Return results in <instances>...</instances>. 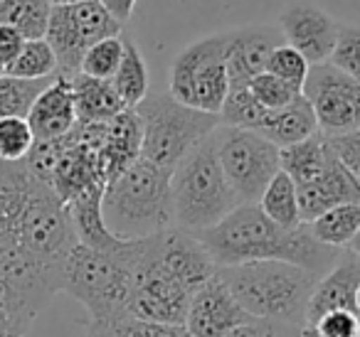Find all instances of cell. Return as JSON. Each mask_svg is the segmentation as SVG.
Here are the masks:
<instances>
[{"label":"cell","mask_w":360,"mask_h":337,"mask_svg":"<svg viewBox=\"0 0 360 337\" xmlns=\"http://www.w3.org/2000/svg\"><path fill=\"white\" fill-rule=\"evenodd\" d=\"M111 327L114 337H191L186 325H163V322H148L134 315H121L114 320H101Z\"/></svg>","instance_id":"36"},{"label":"cell","mask_w":360,"mask_h":337,"mask_svg":"<svg viewBox=\"0 0 360 337\" xmlns=\"http://www.w3.org/2000/svg\"><path fill=\"white\" fill-rule=\"evenodd\" d=\"M358 229H360V202L338 204V207L319 214L314 222H309V232L321 244H326L330 249H338V251L350 246Z\"/></svg>","instance_id":"25"},{"label":"cell","mask_w":360,"mask_h":337,"mask_svg":"<svg viewBox=\"0 0 360 337\" xmlns=\"http://www.w3.org/2000/svg\"><path fill=\"white\" fill-rule=\"evenodd\" d=\"M319 337H358L360 335V315L353 310H330L314 322Z\"/></svg>","instance_id":"38"},{"label":"cell","mask_w":360,"mask_h":337,"mask_svg":"<svg viewBox=\"0 0 360 337\" xmlns=\"http://www.w3.org/2000/svg\"><path fill=\"white\" fill-rule=\"evenodd\" d=\"M111 84L126 109H136L148 96V67L139 45L129 35H124V57L116 74L111 77Z\"/></svg>","instance_id":"24"},{"label":"cell","mask_w":360,"mask_h":337,"mask_svg":"<svg viewBox=\"0 0 360 337\" xmlns=\"http://www.w3.org/2000/svg\"><path fill=\"white\" fill-rule=\"evenodd\" d=\"M22 45H25V40H22L20 32H15L13 27L0 25V65L6 67V74H8V67L20 55Z\"/></svg>","instance_id":"40"},{"label":"cell","mask_w":360,"mask_h":337,"mask_svg":"<svg viewBox=\"0 0 360 337\" xmlns=\"http://www.w3.org/2000/svg\"><path fill=\"white\" fill-rule=\"evenodd\" d=\"M170 175L173 170L139 158L111 180L101 197V212L111 234L136 242L173 227Z\"/></svg>","instance_id":"2"},{"label":"cell","mask_w":360,"mask_h":337,"mask_svg":"<svg viewBox=\"0 0 360 337\" xmlns=\"http://www.w3.org/2000/svg\"><path fill=\"white\" fill-rule=\"evenodd\" d=\"M72 94H75L77 121L82 124H101L126 111L124 101L119 99L111 79H94L86 74L72 77Z\"/></svg>","instance_id":"22"},{"label":"cell","mask_w":360,"mask_h":337,"mask_svg":"<svg viewBox=\"0 0 360 337\" xmlns=\"http://www.w3.org/2000/svg\"><path fill=\"white\" fill-rule=\"evenodd\" d=\"M328 138V136H326ZM330 148H333L335 158L345 165L350 175L360 183V128L350 131V133H343V136H333L328 138Z\"/></svg>","instance_id":"39"},{"label":"cell","mask_w":360,"mask_h":337,"mask_svg":"<svg viewBox=\"0 0 360 337\" xmlns=\"http://www.w3.org/2000/svg\"><path fill=\"white\" fill-rule=\"evenodd\" d=\"M259 209L271 219L274 224L284 229H294L301 222V207H299V190H296L294 180L279 170L271 178V183L266 185L264 194L259 197Z\"/></svg>","instance_id":"26"},{"label":"cell","mask_w":360,"mask_h":337,"mask_svg":"<svg viewBox=\"0 0 360 337\" xmlns=\"http://www.w3.org/2000/svg\"><path fill=\"white\" fill-rule=\"evenodd\" d=\"M247 86H250V91H252V96H255L257 104H259L262 109H266V111L286 109V106H289L291 101L301 94V89L291 86L289 81L279 79V77L266 74V72L257 74Z\"/></svg>","instance_id":"33"},{"label":"cell","mask_w":360,"mask_h":337,"mask_svg":"<svg viewBox=\"0 0 360 337\" xmlns=\"http://www.w3.org/2000/svg\"><path fill=\"white\" fill-rule=\"evenodd\" d=\"M296 190H299V207L304 224L314 222L319 214L328 212L338 204L360 202V183L345 170L340 160H335L323 175Z\"/></svg>","instance_id":"19"},{"label":"cell","mask_w":360,"mask_h":337,"mask_svg":"<svg viewBox=\"0 0 360 337\" xmlns=\"http://www.w3.org/2000/svg\"><path fill=\"white\" fill-rule=\"evenodd\" d=\"M121 57H124V32L91 45L82 60L79 72L86 77H94V79H111L119 70Z\"/></svg>","instance_id":"32"},{"label":"cell","mask_w":360,"mask_h":337,"mask_svg":"<svg viewBox=\"0 0 360 337\" xmlns=\"http://www.w3.org/2000/svg\"><path fill=\"white\" fill-rule=\"evenodd\" d=\"M301 94L309 99L323 136L333 138L360 128V81L350 79L330 62L311 65Z\"/></svg>","instance_id":"12"},{"label":"cell","mask_w":360,"mask_h":337,"mask_svg":"<svg viewBox=\"0 0 360 337\" xmlns=\"http://www.w3.org/2000/svg\"><path fill=\"white\" fill-rule=\"evenodd\" d=\"M0 77H6V67L0 65Z\"/></svg>","instance_id":"46"},{"label":"cell","mask_w":360,"mask_h":337,"mask_svg":"<svg viewBox=\"0 0 360 337\" xmlns=\"http://www.w3.org/2000/svg\"><path fill=\"white\" fill-rule=\"evenodd\" d=\"M173 227L183 232H205L240 204L220 168L212 133L180 160L170 175Z\"/></svg>","instance_id":"4"},{"label":"cell","mask_w":360,"mask_h":337,"mask_svg":"<svg viewBox=\"0 0 360 337\" xmlns=\"http://www.w3.org/2000/svg\"><path fill=\"white\" fill-rule=\"evenodd\" d=\"M121 32H124V25L101 6V0H84L75 6H52L45 40L57 57V74L70 77V79L79 74L86 50Z\"/></svg>","instance_id":"10"},{"label":"cell","mask_w":360,"mask_h":337,"mask_svg":"<svg viewBox=\"0 0 360 337\" xmlns=\"http://www.w3.org/2000/svg\"><path fill=\"white\" fill-rule=\"evenodd\" d=\"M134 111L141 121V158L165 170H173L220 126V116L191 109L165 91L148 94Z\"/></svg>","instance_id":"6"},{"label":"cell","mask_w":360,"mask_h":337,"mask_svg":"<svg viewBox=\"0 0 360 337\" xmlns=\"http://www.w3.org/2000/svg\"><path fill=\"white\" fill-rule=\"evenodd\" d=\"M358 337H360V335H358Z\"/></svg>","instance_id":"48"},{"label":"cell","mask_w":360,"mask_h":337,"mask_svg":"<svg viewBox=\"0 0 360 337\" xmlns=\"http://www.w3.org/2000/svg\"><path fill=\"white\" fill-rule=\"evenodd\" d=\"M271 111L262 109L252 96L250 86L247 84H230L227 99L220 109V124L232 126V128H245L259 133L262 126L266 124Z\"/></svg>","instance_id":"28"},{"label":"cell","mask_w":360,"mask_h":337,"mask_svg":"<svg viewBox=\"0 0 360 337\" xmlns=\"http://www.w3.org/2000/svg\"><path fill=\"white\" fill-rule=\"evenodd\" d=\"M348 251H353V253H358V256H360V229H358V234H355L353 242H350Z\"/></svg>","instance_id":"42"},{"label":"cell","mask_w":360,"mask_h":337,"mask_svg":"<svg viewBox=\"0 0 360 337\" xmlns=\"http://www.w3.org/2000/svg\"><path fill=\"white\" fill-rule=\"evenodd\" d=\"M155 237L158 234L141 239L139 253L134 258L129 315L148 322H163V325H186L193 293H188L160 266Z\"/></svg>","instance_id":"11"},{"label":"cell","mask_w":360,"mask_h":337,"mask_svg":"<svg viewBox=\"0 0 360 337\" xmlns=\"http://www.w3.org/2000/svg\"><path fill=\"white\" fill-rule=\"evenodd\" d=\"M276 27L286 45L299 50L309 65H321L333 52L340 22L314 0H291L279 13Z\"/></svg>","instance_id":"13"},{"label":"cell","mask_w":360,"mask_h":337,"mask_svg":"<svg viewBox=\"0 0 360 337\" xmlns=\"http://www.w3.org/2000/svg\"><path fill=\"white\" fill-rule=\"evenodd\" d=\"M247 315L306 327V312L319 276L284 261H250L217 268Z\"/></svg>","instance_id":"3"},{"label":"cell","mask_w":360,"mask_h":337,"mask_svg":"<svg viewBox=\"0 0 360 337\" xmlns=\"http://www.w3.org/2000/svg\"><path fill=\"white\" fill-rule=\"evenodd\" d=\"M301 330H304V327L291 325V322H284V320L250 315L227 337H301Z\"/></svg>","instance_id":"37"},{"label":"cell","mask_w":360,"mask_h":337,"mask_svg":"<svg viewBox=\"0 0 360 337\" xmlns=\"http://www.w3.org/2000/svg\"><path fill=\"white\" fill-rule=\"evenodd\" d=\"M99 150L106 170V185L141 158V121L134 109H126L104 121Z\"/></svg>","instance_id":"20"},{"label":"cell","mask_w":360,"mask_h":337,"mask_svg":"<svg viewBox=\"0 0 360 337\" xmlns=\"http://www.w3.org/2000/svg\"><path fill=\"white\" fill-rule=\"evenodd\" d=\"M62 293V271L37 261L0 232V308L30 330L32 320Z\"/></svg>","instance_id":"8"},{"label":"cell","mask_w":360,"mask_h":337,"mask_svg":"<svg viewBox=\"0 0 360 337\" xmlns=\"http://www.w3.org/2000/svg\"><path fill=\"white\" fill-rule=\"evenodd\" d=\"M247 312L235 300L220 276H212L191 298L186 330L191 337H227L237 325L247 320Z\"/></svg>","instance_id":"15"},{"label":"cell","mask_w":360,"mask_h":337,"mask_svg":"<svg viewBox=\"0 0 360 337\" xmlns=\"http://www.w3.org/2000/svg\"><path fill=\"white\" fill-rule=\"evenodd\" d=\"M32 145H35V133H32L27 119H20V116H3L0 119V160L3 163L25 160Z\"/></svg>","instance_id":"31"},{"label":"cell","mask_w":360,"mask_h":337,"mask_svg":"<svg viewBox=\"0 0 360 337\" xmlns=\"http://www.w3.org/2000/svg\"><path fill=\"white\" fill-rule=\"evenodd\" d=\"M360 286V256L353 251H340L338 261L328 273L319 278L309 300L306 325H314L321 315L330 310H355V293Z\"/></svg>","instance_id":"17"},{"label":"cell","mask_w":360,"mask_h":337,"mask_svg":"<svg viewBox=\"0 0 360 337\" xmlns=\"http://www.w3.org/2000/svg\"><path fill=\"white\" fill-rule=\"evenodd\" d=\"M8 74L18 77V79H50L57 77V57L47 40H25L20 55L15 57Z\"/></svg>","instance_id":"30"},{"label":"cell","mask_w":360,"mask_h":337,"mask_svg":"<svg viewBox=\"0 0 360 337\" xmlns=\"http://www.w3.org/2000/svg\"><path fill=\"white\" fill-rule=\"evenodd\" d=\"M220 168L240 204H257L266 185L281 170V148L255 131L217 126L212 131Z\"/></svg>","instance_id":"9"},{"label":"cell","mask_w":360,"mask_h":337,"mask_svg":"<svg viewBox=\"0 0 360 337\" xmlns=\"http://www.w3.org/2000/svg\"><path fill=\"white\" fill-rule=\"evenodd\" d=\"M50 6H75V3H84V0H47Z\"/></svg>","instance_id":"43"},{"label":"cell","mask_w":360,"mask_h":337,"mask_svg":"<svg viewBox=\"0 0 360 337\" xmlns=\"http://www.w3.org/2000/svg\"><path fill=\"white\" fill-rule=\"evenodd\" d=\"M301 337H319V332H316L311 325H306L304 330H301Z\"/></svg>","instance_id":"44"},{"label":"cell","mask_w":360,"mask_h":337,"mask_svg":"<svg viewBox=\"0 0 360 337\" xmlns=\"http://www.w3.org/2000/svg\"><path fill=\"white\" fill-rule=\"evenodd\" d=\"M35 140H55L67 136L77 126L75 94H72L70 77H60L42 91L27 114Z\"/></svg>","instance_id":"18"},{"label":"cell","mask_w":360,"mask_h":337,"mask_svg":"<svg viewBox=\"0 0 360 337\" xmlns=\"http://www.w3.org/2000/svg\"><path fill=\"white\" fill-rule=\"evenodd\" d=\"M279 158H281V170L294 180L296 187L309 185L311 180L323 175L326 170L338 160L333 148H330L328 138H326L321 131L311 136V138L301 140V143L281 148Z\"/></svg>","instance_id":"21"},{"label":"cell","mask_w":360,"mask_h":337,"mask_svg":"<svg viewBox=\"0 0 360 337\" xmlns=\"http://www.w3.org/2000/svg\"><path fill=\"white\" fill-rule=\"evenodd\" d=\"M50 13L47 0H0V25L20 32L22 40H42Z\"/></svg>","instance_id":"27"},{"label":"cell","mask_w":360,"mask_h":337,"mask_svg":"<svg viewBox=\"0 0 360 337\" xmlns=\"http://www.w3.org/2000/svg\"><path fill=\"white\" fill-rule=\"evenodd\" d=\"M0 163H3V160H0Z\"/></svg>","instance_id":"47"},{"label":"cell","mask_w":360,"mask_h":337,"mask_svg":"<svg viewBox=\"0 0 360 337\" xmlns=\"http://www.w3.org/2000/svg\"><path fill=\"white\" fill-rule=\"evenodd\" d=\"M355 310H358V315H360V286H358V293H355Z\"/></svg>","instance_id":"45"},{"label":"cell","mask_w":360,"mask_h":337,"mask_svg":"<svg viewBox=\"0 0 360 337\" xmlns=\"http://www.w3.org/2000/svg\"><path fill=\"white\" fill-rule=\"evenodd\" d=\"M230 91L227 74V32L207 35L180 50L170 67L168 94L180 104L220 116Z\"/></svg>","instance_id":"7"},{"label":"cell","mask_w":360,"mask_h":337,"mask_svg":"<svg viewBox=\"0 0 360 337\" xmlns=\"http://www.w3.org/2000/svg\"><path fill=\"white\" fill-rule=\"evenodd\" d=\"M309 70H311V65L306 62V57L301 55L299 50H294L291 45H286V42H281L279 47L271 50L269 60H266V67H264L266 74L279 77V79L289 81L296 89L304 86L306 77H309Z\"/></svg>","instance_id":"34"},{"label":"cell","mask_w":360,"mask_h":337,"mask_svg":"<svg viewBox=\"0 0 360 337\" xmlns=\"http://www.w3.org/2000/svg\"><path fill=\"white\" fill-rule=\"evenodd\" d=\"M158 261L170 278L180 283L188 293H195L217 273V263L202 242L191 232L170 227L155 237Z\"/></svg>","instance_id":"14"},{"label":"cell","mask_w":360,"mask_h":337,"mask_svg":"<svg viewBox=\"0 0 360 337\" xmlns=\"http://www.w3.org/2000/svg\"><path fill=\"white\" fill-rule=\"evenodd\" d=\"M141 239L126 253H104L77 244L62 266V293L89 310V320H114L129 312L134 258Z\"/></svg>","instance_id":"5"},{"label":"cell","mask_w":360,"mask_h":337,"mask_svg":"<svg viewBox=\"0 0 360 337\" xmlns=\"http://www.w3.org/2000/svg\"><path fill=\"white\" fill-rule=\"evenodd\" d=\"M328 62L335 70L348 74L350 79L360 81V27L358 25H340Z\"/></svg>","instance_id":"35"},{"label":"cell","mask_w":360,"mask_h":337,"mask_svg":"<svg viewBox=\"0 0 360 337\" xmlns=\"http://www.w3.org/2000/svg\"><path fill=\"white\" fill-rule=\"evenodd\" d=\"M136 3H139V0H101V6H104L106 11H109L111 15L121 22V25H126L129 18L134 15Z\"/></svg>","instance_id":"41"},{"label":"cell","mask_w":360,"mask_h":337,"mask_svg":"<svg viewBox=\"0 0 360 337\" xmlns=\"http://www.w3.org/2000/svg\"><path fill=\"white\" fill-rule=\"evenodd\" d=\"M314 133H319V121H316L314 109H311L309 99L304 94L296 96L286 109L271 111L266 124L259 131V136L271 140L276 148L301 143V140L311 138Z\"/></svg>","instance_id":"23"},{"label":"cell","mask_w":360,"mask_h":337,"mask_svg":"<svg viewBox=\"0 0 360 337\" xmlns=\"http://www.w3.org/2000/svg\"><path fill=\"white\" fill-rule=\"evenodd\" d=\"M57 77L50 79H18V77H0V119L3 116H20L27 119L35 99L55 81Z\"/></svg>","instance_id":"29"},{"label":"cell","mask_w":360,"mask_h":337,"mask_svg":"<svg viewBox=\"0 0 360 337\" xmlns=\"http://www.w3.org/2000/svg\"><path fill=\"white\" fill-rule=\"evenodd\" d=\"M284 42L276 25H247L227 32V74L230 84H250L262 74L271 50Z\"/></svg>","instance_id":"16"},{"label":"cell","mask_w":360,"mask_h":337,"mask_svg":"<svg viewBox=\"0 0 360 337\" xmlns=\"http://www.w3.org/2000/svg\"><path fill=\"white\" fill-rule=\"evenodd\" d=\"M195 237L215 258L217 268L250 261H284L321 278L340 256L338 249L326 246L309 232V224L284 229L271 222L259 204H237L222 222L195 232Z\"/></svg>","instance_id":"1"}]
</instances>
